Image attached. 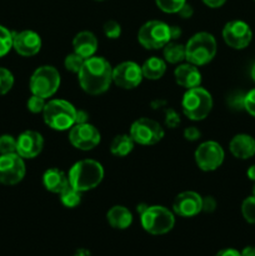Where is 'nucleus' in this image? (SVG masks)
<instances>
[{
    "label": "nucleus",
    "mask_w": 255,
    "mask_h": 256,
    "mask_svg": "<svg viewBox=\"0 0 255 256\" xmlns=\"http://www.w3.org/2000/svg\"><path fill=\"white\" fill-rule=\"evenodd\" d=\"M82 89L90 95H99L106 92L112 82V68L102 56L85 59L82 69L78 72Z\"/></svg>",
    "instance_id": "f257e3e1"
},
{
    "label": "nucleus",
    "mask_w": 255,
    "mask_h": 256,
    "mask_svg": "<svg viewBox=\"0 0 255 256\" xmlns=\"http://www.w3.org/2000/svg\"><path fill=\"white\" fill-rule=\"evenodd\" d=\"M104 178V168L99 162L84 159L75 162L69 170L68 179L74 189L85 192L95 189Z\"/></svg>",
    "instance_id": "f03ea898"
},
{
    "label": "nucleus",
    "mask_w": 255,
    "mask_h": 256,
    "mask_svg": "<svg viewBox=\"0 0 255 256\" xmlns=\"http://www.w3.org/2000/svg\"><path fill=\"white\" fill-rule=\"evenodd\" d=\"M218 45L214 35L200 32L192 35L185 45V60L195 66H202L216 55Z\"/></svg>",
    "instance_id": "7ed1b4c3"
},
{
    "label": "nucleus",
    "mask_w": 255,
    "mask_h": 256,
    "mask_svg": "<svg viewBox=\"0 0 255 256\" xmlns=\"http://www.w3.org/2000/svg\"><path fill=\"white\" fill-rule=\"evenodd\" d=\"M76 108L72 102L62 99H52L46 102L42 112L45 124L56 132L72 129L76 122Z\"/></svg>",
    "instance_id": "20e7f679"
},
{
    "label": "nucleus",
    "mask_w": 255,
    "mask_h": 256,
    "mask_svg": "<svg viewBox=\"0 0 255 256\" xmlns=\"http://www.w3.org/2000/svg\"><path fill=\"white\" fill-rule=\"evenodd\" d=\"M182 112L192 122H200L208 118L212 109V94L204 88L188 89L182 100Z\"/></svg>",
    "instance_id": "39448f33"
},
{
    "label": "nucleus",
    "mask_w": 255,
    "mask_h": 256,
    "mask_svg": "<svg viewBox=\"0 0 255 256\" xmlns=\"http://www.w3.org/2000/svg\"><path fill=\"white\" fill-rule=\"evenodd\" d=\"M142 229L152 235H164L172 232L175 225V216L168 208L162 205H148L140 214Z\"/></svg>",
    "instance_id": "423d86ee"
},
{
    "label": "nucleus",
    "mask_w": 255,
    "mask_h": 256,
    "mask_svg": "<svg viewBox=\"0 0 255 256\" xmlns=\"http://www.w3.org/2000/svg\"><path fill=\"white\" fill-rule=\"evenodd\" d=\"M60 74L56 68L52 65L39 66L30 76L29 88L32 95L40 98H52L60 86Z\"/></svg>",
    "instance_id": "0eeeda50"
},
{
    "label": "nucleus",
    "mask_w": 255,
    "mask_h": 256,
    "mask_svg": "<svg viewBox=\"0 0 255 256\" xmlns=\"http://www.w3.org/2000/svg\"><path fill=\"white\" fill-rule=\"evenodd\" d=\"M138 42L145 49H162L168 42H172L170 25L160 20H149L142 24L138 32Z\"/></svg>",
    "instance_id": "6e6552de"
},
{
    "label": "nucleus",
    "mask_w": 255,
    "mask_h": 256,
    "mask_svg": "<svg viewBox=\"0 0 255 256\" xmlns=\"http://www.w3.org/2000/svg\"><path fill=\"white\" fill-rule=\"evenodd\" d=\"M130 136L139 145H155L164 138L165 132L156 120L149 118H140L130 126Z\"/></svg>",
    "instance_id": "1a4fd4ad"
},
{
    "label": "nucleus",
    "mask_w": 255,
    "mask_h": 256,
    "mask_svg": "<svg viewBox=\"0 0 255 256\" xmlns=\"http://www.w3.org/2000/svg\"><path fill=\"white\" fill-rule=\"evenodd\" d=\"M195 162L202 172H214L224 162L225 152L216 142H205L195 150Z\"/></svg>",
    "instance_id": "9d476101"
},
{
    "label": "nucleus",
    "mask_w": 255,
    "mask_h": 256,
    "mask_svg": "<svg viewBox=\"0 0 255 256\" xmlns=\"http://www.w3.org/2000/svg\"><path fill=\"white\" fill-rule=\"evenodd\" d=\"M26 172L24 159L18 152L0 155V184L15 185Z\"/></svg>",
    "instance_id": "9b49d317"
},
{
    "label": "nucleus",
    "mask_w": 255,
    "mask_h": 256,
    "mask_svg": "<svg viewBox=\"0 0 255 256\" xmlns=\"http://www.w3.org/2000/svg\"><path fill=\"white\" fill-rule=\"evenodd\" d=\"M100 132L94 125L89 122L75 124L69 132V142L76 149L89 152L100 144Z\"/></svg>",
    "instance_id": "f8f14e48"
},
{
    "label": "nucleus",
    "mask_w": 255,
    "mask_h": 256,
    "mask_svg": "<svg viewBox=\"0 0 255 256\" xmlns=\"http://www.w3.org/2000/svg\"><path fill=\"white\" fill-rule=\"evenodd\" d=\"M222 39L228 46L232 49H245L252 39V32L242 20H232L222 28Z\"/></svg>",
    "instance_id": "ddd939ff"
},
{
    "label": "nucleus",
    "mask_w": 255,
    "mask_h": 256,
    "mask_svg": "<svg viewBox=\"0 0 255 256\" xmlns=\"http://www.w3.org/2000/svg\"><path fill=\"white\" fill-rule=\"evenodd\" d=\"M144 76L140 65L134 62H122L112 68V82L125 90L135 89L140 85Z\"/></svg>",
    "instance_id": "4468645a"
},
{
    "label": "nucleus",
    "mask_w": 255,
    "mask_h": 256,
    "mask_svg": "<svg viewBox=\"0 0 255 256\" xmlns=\"http://www.w3.org/2000/svg\"><path fill=\"white\" fill-rule=\"evenodd\" d=\"M12 48L22 56H34L42 49V38L32 30L12 32Z\"/></svg>",
    "instance_id": "2eb2a0df"
},
{
    "label": "nucleus",
    "mask_w": 255,
    "mask_h": 256,
    "mask_svg": "<svg viewBox=\"0 0 255 256\" xmlns=\"http://www.w3.org/2000/svg\"><path fill=\"white\" fill-rule=\"evenodd\" d=\"M44 148V139L40 132L26 130L16 139V152L22 159H34L42 152Z\"/></svg>",
    "instance_id": "dca6fc26"
},
{
    "label": "nucleus",
    "mask_w": 255,
    "mask_h": 256,
    "mask_svg": "<svg viewBox=\"0 0 255 256\" xmlns=\"http://www.w3.org/2000/svg\"><path fill=\"white\" fill-rule=\"evenodd\" d=\"M202 198L195 192H182L172 202V212L182 218H192L202 212Z\"/></svg>",
    "instance_id": "f3484780"
},
{
    "label": "nucleus",
    "mask_w": 255,
    "mask_h": 256,
    "mask_svg": "<svg viewBox=\"0 0 255 256\" xmlns=\"http://www.w3.org/2000/svg\"><path fill=\"white\" fill-rule=\"evenodd\" d=\"M174 78L178 85L185 89H192L198 88L202 84V74L199 69L195 65L190 64H182L174 70Z\"/></svg>",
    "instance_id": "a211bd4d"
},
{
    "label": "nucleus",
    "mask_w": 255,
    "mask_h": 256,
    "mask_svg": "<svg viewBox=\"0 0 255 256\" xmlns=\"http://www.w3.org/2000/svg\"><path fill=\"white\" fill-rule=\"evenodd\" d=\"M229 150L238 159H250L255 155V139L248 134L235 135L230 140Z\"/></svg>",
    "instance_id": "6ab92c4d"
},
{
    "label": "nucleus",
    "mask_w": 255,
    "mask_h": 256,
    "mask_svg": "<svg viewBox=\"0 0 255 256\" xmlns=\"http://www.w3.org/2000/svg\"><path fill=\"white\" fill-rule=\"evenodd\" d=\"M74 52L84 59L94 56L98 50V39L92 32H80L72 39Z\"/></svg>",
    "instance_id": "aec40b11"
},
{
    "label": "nucleus",
    "mask_w": 255,
    "mask_h": 256,
    "mask_svg": "<svg viewBox=\"0 0 255 256\" xmlns=\"http://www.w3.org/2000/svg\"><path fill=\"white\" fill-rule=\"evenodd\" d=\"M42 185L48 192L60 194L69 185V179L65 175V172L60 169L50 168L42 175Z\"/></svg>",
    "instance_id": "412c9836"
},
{
    "label": "nucleus",
    "mask_w": 255,
    "mask_h": 256,
    "mask_svg": "<svg viewBox=\"0 0 255 256\" xmlns=\"http://www.w3.org/2000/svg\"><path fill=\"white\" fill-rule=\"evenodd\" d=\"M106 219L110 226L118 230H125L132 224V214L128 208L122 205H115L110 208L106 214Z\"/></svg>",
    "instance_id": "4be33fe9"
},
{
    "label": "nucleus",
    "mask_w": 255,
    "mask_h": 256,
    "mask_svg": "<svg viewBox=\"0 0 255 256\" xmlns=\"http://www.w3.org/2000/svg\"><path fill=\"white\" fill-rule=\"evenodd\" d=\"M142 76L149 80H159L166 72V62L162 58L152 56L142 66Z\"/></svg>",
    "instance_id": "5701e85b"
},
{
    "label": "nucleus",
    "mask_w": 255,
    "mask_h": 256,
    "mask_svg": "<svg viewBox=\"0 0 255 256\" xmlns=\"http://www.w3.org/2000/svg\"><path fill=\"white\" fill-rule=\"evenodd\" d=\"M134 145L135 142L130 134H119L112 139L110 144V152L116 158H124L132 152Z\"/></svg>",
    "instance_id": "b1692460"
},
{
    "label": "nucleus",
    "mask_w": 255,
    "mask_h": 256,
    "mask_svg": "<svg viewBox=\"0 0 255 256\" xmlns=\"http://www.w3.org/2000/svg\"><path fill=\"white\" fill-rule=\"evenodd\" d=\"M164 60L169 64H179L182 60H185V45L180 42H169L164 48Z\"/></svg>",
    "instance_id": "393cba45"
},
{
    "label": "nucleus",
    "mask_w": 255,
    "mask_h": 256,
    "mask_svg": "<svg viewBox=\"0 0 255 256\" xmlns=\"http://www.w3.org/2000/svg\"><path fill=\"white\" fill-rule=\"evenodd\" d=\"M82 192L74 189L72 185H68L62 192H60V202L64 205L65 208H69V209H72V208H76L78 205L82 202Z\"/></svg>",
    "instance_id": "a878e982"
},
{
    "label": "nucleus",
    "mask_w": 255,
    "mask_h": 256,
    "mask_svg": "<svg viewBox=\"0 0 255 256\" xmlns=\"http://www.w3.org/2000/svg\"><path fill=\"white\" fill-rule=\"evenodd\" d=\"M12 48V32L0 25V58L5 56Z\"/></svg>",
    "instance_id": "bb28decb"
},
{
    "label": "nucleus",
    "mask_w": 255,
    "mask_h": 256,
    "mask_svg": "<svg viewBox=\"0 0 255 256\" xmlns=\"http://www.w3.org/2000/svg\"><path fill=\"white\" fill-rule=\"evenodd\" d=\"M186 0H155V4L158 5L162 12H166V14H175L179 12Z\"/></svg>",
    "instance_id": "cd10ccee"
},
{
    "label": "nucleus",
    "mask_w": 255,
    "mask_h": 256,
    "mask_svg": "<svg viewBox=\"0 0 255 256\" xmlns=\"http://www.w3.org/2000/svg\"><path fill=\"white\" fill-rule=\"evenodd\" d=\"M84 62H85L84 58L80 56L79 54H76V52H72V54L66 55V58H65L64 66H65V69L68 70V72H74V74H78V72H80V69H82Z\"/></svg>",
    "instance_id": "c85d7f7f"
},
{
    "label": "nucleus",
    "mask_w": 255,
    "mask_h": 256,
    "mask_svg": "<svg viewBox=\"0 0 255 256\" xmlns=\"http://www.w3.org/2000/svg\"><path fill=\"white\" fill-rule=\"evenodd\" d=\"M242 218L249 224H255V196H249L242 204Z\"/></svg>",
    "instance_id": "c756f323"
},
{
    "label": "nucleus",
    "mask_w": 255,
    "mask_h": 256,
    "mask_svg": "<svg viewBox=\"0 0 255 256\" xmlns=\"http://www.w3.org/2000/svg\"><path fill=\"white\" fill-rule=\"evenodd\" d=\"M14 85V75L5 68H0V96L12 90Z\"/></svg>",
    "instance_id": "7c9ffc66"
},
{
    "label": "nucleus",
    "mask_w": 255,
    "mask_h": 256,
    "mask_svg": "<svg viewBox=\"0 0 255 256\" xmlns=\"http://www.w3.org/2000/svg\"><path fill=\"white\" fill-rule=\"evenodd\" d=\"M16 152V139L12 135H2L0 136V155L12 154Z\"/></svg>",
    "instance_id": "2f4dec72"
},
{
    "label": "nucleus",
    "mask_w": 255,
    "mask_h": 256,
    "mask_svg": "<svg viewBox=\"0 0 255 256\" xmlns=\"http://www.w3.org/2000/svg\"><path fill=\"white\" fill-rule=\"evenodd\" d=\"M102 32H104V35L108 39L115 40L122 35V26L115 20H108L104 26H102Z\"/></svg>",
    "instance_id": "473e14b6"
},
{
    "label": "nucleus",
    "mask_w": 255,
    "mask_h": 256,
    "mask_svg": "<svg viewBox=\"0 0 255 256\" xmlns=\"http://www.w3.org/2000/svg\"><path fill=\"white\" fill-rule=\"evenodd\" d=\"M45 105H46V102H45L44 98H40L38 95H32L26 102L28 110L32 114H40V112H44Z\"/></svg>",
    "instance_id": "72a5a7b5"
},
{
    "label": "nucleus",
    "mask_w": 255,
    "mask_h": 256,
    "mask_svg": "<svg viewBox=\"0 0 255 256\" xmlns=\"http://www.w3.org/2000/svg\"><path fill=\"white\" fill-rule=\"evenodd\" d=\"M180 124V116L174 109H166L165 112V125L169 129H174Z\"/></svg>",
    "instance_id": "f704fd0d"
},
{
    "label": "nucleus",
    "mask_w": 255,
    "mask_h": 256,
    "mask_svg": "<svg viewBox=\"0 0 255 256\" xmlns=\"http://www.w3.org/2000/svg\"><path fill=\"white\" fill-rule=\"evenodd\" d=\"M244 99L245 95L242 92H232L229 98H228V104L230 105L232 109H242L244 108Z\"/></svg>",
    "instance_id": "c9c22d12"
},
{
    "label": "nucleus",
    "mask_w": 255,
    "mask_h": 256,
    "mask_svg": "<svg viewBox=\"0 0 255 256\" xmlns=\"http://www.w3.org/2000/svg\"><path fill=\"white\" fill-rule=\"evenodd\" d=\"M244 109L255 118V89L250 90L248 94H245Z\"/></svg>",
    "instance_id": "e433bc0d"
},
{
    "label": "nucleus",
    "mask_w": 255,
    "mask_h": 256,
    "mask_svg": "<svg viewBox=\"0 0 255 256\" xmlns=\"http://www.w3.org/2000/svg\"><path fill=\"white\" fill-rule=\"evenodd\" d=\"M184 138L189 142H196L202 138V132L195 126H189L184 129Z\"/></svg>",
    "instance_id": "4c0bfd02"
},
{
    "label": "nucleus",
    "mask_w": 255,
    "mask_h": 256,
    "mask_svg": "<svg viewBox=\"0 0 255 256\" xmlns=\"http://www.w3.org/2000/svg\"><path fill=\"white\" fill-rule=\"evenodd\" d=\"M215 209H216V200H215V198H212V196L202 198V212H212Z\"/></svg>",
    "instance_id": "58836bf2"
},
{
    "label": "nucleus",
    "mask_w": 255,
    "mask_h": 256,
    "mask_svg": "<svg viewBox=\"0 0 255 256\" xmlns=\"http://www.w3.org/2000/svg\"><path fill=\"white\" fill-rule=\"evenodd\" d=\"M178 14H179L182 18H184V19H189V18H192V14H194V10H192V5L185 2L184 6L178 12Z\"/></svg>",
    "instance_id": "ea45409f"
},
{
    "label": "nucleus",
    "mask_w": 255,
    "mask_h": 256,
    "mask_svg": "<svg viewBox=\"0 0 255 256\" xmlns=\"http://www.w3.org/2000/svg\"><path fill=\"white\" fill-rule=\"evenodd\" d=\"M225 2H226V0H202V2H204L206 6L212 8V9L222 6V5L225 4Z\"/></svg>",
    "instance_id": "a19ab883"
},
{
    "label": "nucleus",
    "mask_w": 255,
    "mask_h": 256,
    "mask_svg": "<svg viewBox=\"0 0 255 256\" xmlns=\"http://www.w3.org/2000/svg\"><path fill=\"white\" fill-rule=\"evenodd\" d=\"M215 256H242V254L238 250L230 249L229 248V249H222L220 252H218Z\"/></svg>",
    "instance_id": "79ce46f5"
},
{
    "label": "nucleus",
    "mask_w": 255,
    "mask_h": 256,
    "mask_svg": "<svg viewBox=\"0 0 255 256\" xmlns=\"http://www.w3.org/2000/svg\"><path fill=\"white\" fill-rule=\"evenodd\" d=\"M88 118H89V115H88L86 112H84V110H78L76 112V122H75V124H82V122H88Z\"/></svg>",
    "instance_id": "37998d69"
},
{
    "label": "nucleus",
    "mask_w": 255,
    "mask_h": 256,
    "mask_svg": "<svg viewBox=\"0 0 255 256\" xmlns=\"http://www.w3.org/2000/svg\"><path fill=\"white\" fill-rule=\"evenodd\" d=\"M170 36H172V40L179 39L182 36V30H180L179 26H170Z\"/></svg>",
    "instance_id": "c03bdc74"
},
{
    "label": "nucleus",
    "mask_w": 255,
    "mask_h": 256,
    "mask_svg": "<svg viewBox=\"0 0 255 256\" xmlns=\"http://www.w3.org/2000/svg\"><path fill=\"white\" fill-rule=\"evenodd\" d=\"M242 256H255V246H246L240 252Z\"/></svg>",
    "instance_id": "a18cd8bd"
},
{
    "label": "nucleus",
    "mask_w": 255,
    "mask_h": 256,
    "mask_svg": "<svg viewBox=\"0 0 255 256\" xmlns=\"http://www.w3.org/2000/svg\"><path fill=\"white\" fill-rule=\"evenodd\" d=\"M246 175H248V178H249L250 180L255 182V165H252V166H250L249 169H248Z\"/></svg>",
    "instance_id": "49530a36"
},
{
    "label": "nucleus",
    "mask_w": 255,
    "mask_h": 256,
    "mask_svg": "<svg viewBox=\"0 0 255 256\" xmlns=\"http://www.w3.org/2000/svg\"><path fill=\"white\" fill-rule=\"evenodd\" d=\"M75 256H90V252L86 249H79L75 252Z\"/></svg>",
    "instance_id": "de8ad7c7"
},
{
    "label": "nucleus",
    "mask_w": 255,
    "mask_h": 256,
    "mask_svg": "<svg viewBox=\"0 0 255 256\" xmlns=\"http://www.w3.org/2000/svg\"><path fill=\"white\" fill-rule=\"evenodd\" d=\"M250 74H252V79L254 80V82H255V64L252 65V72H250Z\"/></svg>",
    "instance_id": "09e8293b"
},
{
    "label": "nucleus",
    "mask_w": 255,
    "mask_h": 256,
    "mask_svg": "<svg viewBox=\"0 0 255 256\" xmlns=\"http://www.w3.org/2000/svg\"><path fill=\"white\" fill-rule=\"evenodd\" d=\"M252 196H255V184L254 186H252Z\"/></svg>",
    "instance_id": "8fccbe9b"
},
{
    "label": "nucleus",
    "mask_w": 255,
    "mask_h": 256,
    "mask_svg": "<svg viewBox=\"0 0 255 256\" xmlns=\"http://www.w3.org/2000/svg\"><path fill=\"white\" fill-rule=\"evenodd\" d=\"M98 2H102V0H98Z\"/></svg>",
    "instance_id": "3c124183"
}]
</instances>
